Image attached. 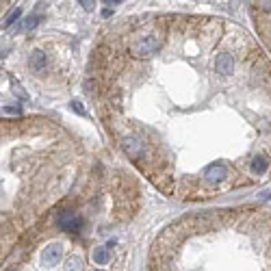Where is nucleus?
<instances>
[{"label": "nucleus", "instance_id": "f257e3e1", "mask_svg": "<svg viewBox=\"0 0 271 271\" xmlns=\"http://www.w3.org/2000/svg\"><path fill=\"white\" fill-rule=\"evenodd\" d=\"M159 48H161V39L156 37V35H143V37L135 39L128 46V52H130V57H135V59H143V57L154 54Z\"/></svg>", "mask_w": 271, "mask_h": 271}, {"label": "nucleus", "instance_id": "f03ea898", "mask_svg": "<svg viewBox=\"0 0 271 271\" xmlns=\"http://www.w3.org/2000/svg\"><path fill=\"white\" fill-rule=\"evenodd\" d=\"M57 226L65 232H76V230H81V226H83V217L72 213V210H63V213L57 217Z\"/></svg>", "mask_w": 271, "mask_h": 271}, {"label": "nucleus", "instance_id": "7ed1b4c3", "mask_svg": "<svg viewBox=\"0 0 271 271\" xmlns=\"http://www.w3.org/2000/svg\"><path fill=\"white\" fill-rule=\"evenodd\" d=\"M204 178H206V182H210V184L224 182V180L228 178V167L224 165V163H213V165L206 167V172H204Z\"/></svg>", "mask_w": 271, "mask_h": 271}, {"label": "nucleus", "instance_id": "20e7f679", "mask_svg": "<svg viewBox=\"0 0 271 271\" xmlns=\"http://www.w3.org/2000/svg\"><path fill=\"white\" fill-rule=\"evenodd\" d=\"M122 148H124V152L128 154L130 159H141V156H143V141L139 139V137H135V135L124 137Z\"/></svg>", "mask_w": 271, "mask_h": 271}, {"label": "nucleus", "instance_id": "39448f33", "mask_svg": "<svg viewBox=\"0 0 271 271\" xmlns=\"http://www.w3.org/2000/svg\"><path fill=\"white\" fill-rule=\"evenodd\" d=\"M215 72L219 74L221 78H228L234 72V59H232V54H228V52H221L219 57L215 59Z\"/></svg>", "mask_w": 271, "mask_h": 271}, {"label": "nucleus", "instance_id": "423d86ee", "mask_svg": "<svg viewBox=\"0 0 271 271\" xmlns=\"http://www.w3.org/2000/svg\"><path fill=\"white\" fill-rule=\"evenodd\" d=\"M61 256H63L61 243H50L44 250V254H41V263H44L46 267H52V265H57L59 261H61Z\"/></svg>", "mask_w": 271, "mask_h": 271}, {"label": "nucleus", "instance_id": "0eeeda50", "mask_svg": "<svg viewBox=\"0 0 271 271\" xmlns=\"http://www.w3.org/2000/svg\"><path fill=\"white\" fill-rule=\"evenodd\" d=\"M28 68H31L33 74H41L48 68V59L41 50H33L31 57H28Z\"/></svg>", "mask_w": 271, "mask_h": 271}, {"label": "nucleus", "instance_id": "6e6552de", "mask_svg": "<svg viewBox=\"0 0 271 271\" xmlns=\"http://www.w3.org/2000/svg\"><path fill=\"white\" fill-rule=\"evenodd\" d=\"M250 170H252V174H256V176H263L265 170H267V159H265V156H254V159L250 161Z\"/></svg>", "mask_w": 271, "mask_h": 271}, {"label": "nucleus", "instance_id": "1a4fd4ad", "mask_svg": "<svg viewBox=\"0 0 271 271\" xmlns=\"http://www.w3.org/2000/svg\"><path fill=\"white\" fill-rule=\"evenodd\" d=\"M108 258H111L108 248H95L93 250V263L95 265H108Z\"/></svg>", "mask_w": 271, "mask_h": 271}, {"label": "nucleus", "instance_id": "9d476101", "mask_svg": "<svg viewBox=\"0 0 271 271\" xmlns=\"http://www.w3.org/2000/svg\"><path fill=\"white\" fill-rule=\"evenodd\" d=\"M65 271H83V261L78 256H72L65 261Z\"/></svg>", "mask_w": 271, "mask_h": 271}, {"label": "nucleus", "instance_id": "9b49d317", "mask_svg": "<svg viewBox=\"0 0 271 271\" xmlns=\"http://www.w3.org/2000/svg\"><path fill=\"white\" fill-rule=\"evenodd\" d=\"M20 15H22V9H20V7H15V9H13V11H11V13L7 15V17H4V26H11V24H13V22H15Z\"/></svg>", "mask_w": 271, "mask_h": 271}, {"label": "nucleus", "instance_id": "f8f14e48", "mask_svg": "<svg viewBox=\"0 0 271 271\" xmlns=\"http://www.w3.org/2000/svg\"><path fill=\"white\" fill-rule=\"evenodd\" d=\"M35 26H37V15H31L22 28H24V31H31V28H35Z\"/></svg>", "mask_w": 271, "mask_h": 271}, {"label": "nucleus", "instance_id": "ddd939ff", "mask_svg": "<svg viewBox=\"0 0 271 271\" xmlns=\"http://www.w3.org/2000/svg\"><path fill=\"white\" fill-rule=\"evenodd\" d=\"M72 108H74V111L78 113V115H87V113H85V108H83V104H81V102H78V100L72 102Z\"/></svg>", "mask_w": 271, "mask_h": 271}, {"label": "nucleus", "instance_id": "4468645a", "mask_svg": "<svg viewBox=\"0 0 271 271\" xmlns=\"http://www.w3.org/2000/svg\"><path fill=\"white\" fill-rule=\"evenodd\" d=\"M81 4H83V9H85V11H91L93 9V2H85V0H83Z\"/></svg>", "mask_w": 271, "mask_h": 271}]
</instances>
